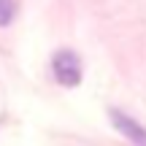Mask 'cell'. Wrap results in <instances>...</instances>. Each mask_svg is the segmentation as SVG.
I'll use <instances>...</instances> for the list:
<instances>
[{
    "instance_id": "cell-1",
    "label": "cell",
    "mask_w": 146,
    "mask_h": 146,
    "mask_svg": "<svg viewBox=\"0 0 146 146\" xmlns=\"http://www.w3.org/2000/svg\"><path fill=\"white\" fill-rule=\"evenodd\" d=\"M52 73L62 87H76L81 81V57L73 49H60L52 54Z\"/></svg>"
},
{
    "instance_id": "cell-2",
    "label": "cell",
    "mask_w": 146,
    "mask_h": 146,
    "mask_svg": "<svg viewBox=\"0 0 146 146\" xmlns=\"http://www.w3.org/2000/svg\"><path fill=\"white\" fill-rule=\"evenodd\" d=\"M108 116H111V125H114L133 146H146V127L138 119H133L130 114H125V111H119V108H111Z\"/></svg>"
},
{
    "instance_id": "cell-3",
    "label": "cell",
    "mask_w": 146,
    "mask_h": 146,
    "mask_svg": "<svg viewBox=\"0 0 146 146\" xmlns=\"http://www.w3.org/2000/svg\"><path fill=\"white\" fill-rule=\"evenodd\" d=\"M14 14H16V3H14V0H0V27L11 25Z\"/></svg>"
}]
</instances>
